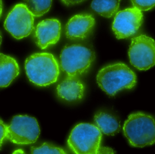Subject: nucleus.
I'll return each instance as SVG.
<instances>
[{"mask_svg": "<svg viewBox=\"0 0 155 154\" xmlns=\"http://www.w3.org/2000/svg\"><path fill=\"white\" fill-rule=\"evenodd\" d=\"M24 153V152H23V151H22V150H21V149H18V150H16V151H15L13 153L15 154H18V153H20V154H23Z\"/></svg>", "mask_w": 155, "mask_h": 154, "instance_id": "5701e85b", "label": "nucleus"}, {"mask_svg": "<svg viewBox=\"0 0 155 154\" xmlns=\"http://www.w3.org/2000/svg\"><path fill=\"white\" fill-rule=\"evenodd\" d=\"M31 152L32 154H66V152L61 148L49 145L45 143L39 147H32Z\"/></svg>", "mask_w": 155, "mask_h": 154, "instance_id": "f3484780", "label": "nucleus"}, {"mask_svg": "<svg viewBox=\"0 0 155 154\" xmlns=\"http://www.w3.org/2000/svg\"><path fill=\"white\" fill-rule=\"evenodd\" d=\"M40 134V127L35 118L16 116L7 126L6 139L16 144L29 145L35 142Z\"/></svg>", "mask_w": 155, "mask_h": 154, "instance_id": "423d86ee", "label": "nucleus"}, {"mask_svg": "<svg viewBox=\"0 0 155 154\" xmlns=\"http://www.w3.org/2000/svg\"><path fill=\"white\" fill-rule=\"evenodd\" d=\"M24 4L34 16L40 17L49 12L52 0H23Z\"/></svg>", "mask_w": 155, "mask_h": 154, "instance_id": "dca6fc26", "label": "nucleus"}, {"mask_svg": "<svg viewBox=\"0 0 155 154\" xmlns=\"http://www.w3.org/2000/svg\"><path fill=\"white\" fill-rule=\"evenodd\" d=\"M98 86L110 96H114L119 91L130 89L137 82L135 73L123 63H117L105 66L97 75Z\"/></svg>", "mask_w": 155, "mask_h": 154, "instance_id": "f03ea898", "label": "nucleus"}, {"mask_svg": "<svg viewBox=\"0 0 155 154\" xmlns=\"http://www.w3.org/2000/svg\"><path fill=\"white\" fill-rule=\"evenodd\" d=\"M143 19L142 11L134 7L117 13L112 25L117 38L125 39L133 36L142 25Z\"/></svg>", "mask_w": 155, "mask_h": 154, "instance_id": "1a4fd4ad", "label": "nucleus"}, {"mask_svg": "<svg viewBox=\"0 0 155 154\" xmlns=\"http://www.w3.org/2000/svg\"><path fill=\"white\" fill-rule=\"evenodd\" d=\"M3 5L2 0H0V17L2 15V12Z\"/></svg>", "mask_w": 155, "mask_h": 154, "instance_id": "4be33fe9", "label": "nucleus"}, {"mask_svg": "<svg viewBox=\"0 0 155 154\" xmlns=\"http://www.w3.org/2000/svg\"><path fill=\"white\" fill-rule=\"evenodd\" d=\"M34 17L24 4H18L8 14L5 21V28L14 38L22 39L32 32Z\"/></svg>", "mask_w": 155, "mask_h": 154, "instance_id": "6e6552de", "label": "nucleus"}, {"mask_svg": "<svg viewBox=\"0 0 155 154\" xmlns=\"http://www.w3.org/2000/svg\"><path fill=\"white\" fill-rule=\"evenodd\" d=\"M84 86L78 76H69L64 79L57 87L58 96L65 101L73 102L82 99Z\"/></svg>", "mask_w": 155, "mask_h": 154, "instance_id": "f8f14e48", "label": "nucleus"}, {"mask_svg": "<svg viewBox=\"0 0 155 154\" xmlns=\"http://www.w3.org/2000/svg\"><path fill=\"white\" fill-rule=\"evenodd\" d=\"M123 130L132 146L144 147L155 143V121L149 115L132 114L125 122Z\"/></svg>", "mask_w": 155, "mask_h": 154, "instance_id": "7ed1b4c3", "label": "nucleus"}, {"mask_svg": "<svg viewBox=\"0 0 155 154\" xmlns=\"http://www.w3.org/2000/svg\"><path fill=\"white\" fill-rule=\"evenodd\" d=\"M114 152L113 151V150L110 148H108L107 147H101V148L100 147L98 150V154H113L114 153Z\"/></svg>", "mask_w": 155, "mask_h": 154, "instance_id": "412c9836", "label": "nucleus"}, {"mask_svg": "<svg viewBox=\"0 0 155 154\" xmlns=\"http://www.w3.org/2000/svg\"><path fill=\"white\" fill-rule=\"evenodd\" d=\"M131 64L138 70L146 71L155 65V42L144 35L132 40L128 51Z\"/></svg>", "mask_w": 155, "mask_h": 154, "instance_id": "0eeeda50", "label": "nucleus"}, {"mask_svg": "<svg viewBox=\"0 0 155 154\" xmlns=\"http://www.w3.org/2000/svg\"><path fill=\"white\" fill-rule=\"evenodd\" d=\"M93 49L81 44L66 45L60 55L62 70L67 75L78 76L88 70L94 61Z\"/></svg>", "mask_w": 155, "mask_h": 154, "instance_id": "20e7f679", "label": "nucleus"}, {"mask_svg": "<svg viewBox=\"0 0 155 154\" xmlns=\"http://www.w3.org/2000/svg\"><path fill=\"white\" fill-rule=\"evenodd\" d=\"M25 70L27 77L33 83L46 86L56 82L60 75V67L52 54H34L26 59Z\"/></svg>", "mask_w": 155, "mask_h": 154, "instance_id": "f257e3e1", "label": "nucleus"}, {"mask_svg": "<svg viewBox=\"0 0 155 154\" xmlns=\"http://www.w3.org/2000/svg\"><path fill=\"white\" fill-rule=\"evenodd\" d=\"M102 137V132L95 126L80 123L72 131L68 144L75 154H98Z\"/></svg>", "mask_w": 155, "mask_h": 154, "instance_id": "39448f33", "label": "nucleus"}, {"mask_svg": "<svg viewBox=\"0 0 155 154\" xmlns=\"http://www.w3.org/2000/svg\"><path fill=\"white\" fill-rule=\"evenodd\" d=\"M97 127L101 132L108 136H114L120 129V123L117 119L111 115L99 112L94 117Z\"/></svg>", "mask_w": 155, "mask_h": 154, "instance_id": "4468645a", "label": "nucleus"}, {"mask_svg": "<svg viewBox=\"0 0 155 154\" xmlns=\"http://www.w3.org/2000/svg\"><path fill=\"white\" fill-rule=\"evenodd\" d=\"M95 24L94 18L91 15H76L69 20L65 26L66 37L71 40L85 39L92 32Z\"/></svg>", "mask_w": 155, "mask_h": 154, "instance_id": "9b49d317", "label": "nucleus"}, {"mask_svg": "<svg viewBox=\"0 0 155 154\" xmlns=\"http://www.w3.org/2000/svg\"><path fill=\"white\" fill-rule=\"evenodd\" d=\"M2 42V33H1V32H0V46H1V44Z\"/></svg>", "mask_w": 155, "mask_h": 154, "instance_id": "b1692460", "label": "nucleus"}, {"mask_svg": "<svg viewBox=\"0 0 155 154\" xmlns=\"http://www.w3.org/2000/svg\"><path fill=\"white\" fill-rule=\"evenodd\" d=\"M19 73L20 68L16 60L9 55L0 53V87L9 86Z\"/></svg>", "mask_w": 155, "mask_h": 154, "instance_id": "ddd939ff", "label": "nucleus"}, {"mask_svg": "<svg viewBox=\"0 0 155 154\" xmlns=\"http://www.w3.org/2000/svg\"><path fill=\"white\" fill-rule=\"evenodd\" d=\"M7 126L0 119V149H1L4 141L6 139Z\"/></svg>", "mask_w": 155, "mask_h": 154, "instance_id": "6ab92c4d", "label": "nucleus"}, {"mask_svg": "<svg viewBox=\"0 0 155 154\" xmlns=\"http://www.w3.org/2000/svg\"><path fill=\"white\" fill-rule=\"evenodd\" d=\"M61 26L56 19H47L39 23L35 28V39L37 45L44 50L58 42L61 37Z\"/></svg>", "mask_w": 155, "mask_h": 154, "instance_id": "9d476101", "label": "nucleus"}, {"mask_svg": "<svg viewBox=\"0 0 155 154\" xmlns=\"http://www.w3.org/2000/svg\"><path fill=\"white\" fill-rule=\"evenodd\" d=\"M65 5H74L78 4L84 2L86 0H61Z\"/></svg>", "mask_w": 155, "mask_h": 154, "instance_id": "aec40b11", "label": "nucleus"}, {"mask_svg": "<svg viewBox=\"0 0 155 154\" xmlns=\"http://www.w3.org/2000/svg\"><path fill=\"white\" fill-rule=\"evenodd\" d=\"M121 0H93L92 10L99 15L110 18L117 13Z\"/></svg>", "mask_w": 155, "mask_h": 154, "instance_id": "2eb2a0df", "label": "nucleus"}, {"mask_svg": "<svg viewBox=\"0 0 155 154\" xmlns=\"http://www.w3.org/2000/svg\"><path fill=\"white\" fill-rule=\"evenodd\" d=\"M134 7L141 11H147L155 6V0H131Z\"/></svg>", "mask_w": 155, "mask_h": 154, "instance_id": "a211bd4d", "label": "nucleus"}]
</instances>
